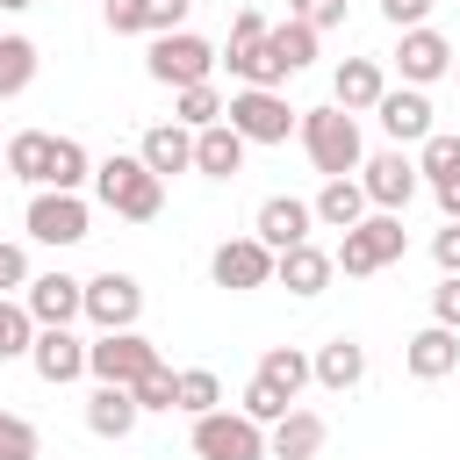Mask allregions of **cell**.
<instances>
[{
    "instance_id": "cell-17",
    "label": "cell",
    "mask_w": 460,
    "mask_h": 460,
    "mask_svg": "<svg viewBox=\"0 0 460 460\" xmlns=\"http://www.w3.org/2000/svg\"><path fill=\"white\" fill-rule=\"evenodd\" d=\"M374 115H381V129H388L395 144H424V137H431V101H424V86H388V93L374 101Z\"/></svg>"
},
{
    "instance_id": "cell-18",
    "label": "cell",
    "mask_w": 460,
    "mask_h": 460,
    "mask_svg": "<svg viewBox=\"0 0 460 460\" xmlns=\"http://www.w3.org/2000/svg\"><path fill=\"white\" fill-rule=\"evenodd\" d=\"M244 137L230 129V122H208V129H194V172L201 180H237L244 172Z\"/></svg>"
},
{
    "instance_id": "cell-42",
    "label": "cell",
    "mask_w": 460,
    "mask_h": 460,
    "mask_svg": "<svg viewBox=\"0 0 460 460\" xmlns=\"http://www.w3.org/2000/svg\"><path fill=\"white\" fill-rule=\"evenodd\" d=\"M431 259H438V273H460V223H446L431 237Z\"/></svg>"
},
{
    "instance_id": "cell-19",
    "label": "cell",
    "mask_w": 460,
    "mask_h": 460,
    "mask_svg": "<svg viewBox=\"0 0 460 460\" xmlns=\"http://www.w3.org/2000/svg\"><path fill=\"white\" fill-rule=\"evenodd\" d=\"M331 273H338V266H331V252H323L316 237L273 259V280H280L288 295H302V302H309V295H323V288H331Z\"/></svg>"
},
{
    "instance_id": "cell-2",
    "label": "cell",
    "mask_w": 460,
    "mask_h": 460,
    "mask_svg": "<svg viewBox=\"0 0 460 460\" xmlns=\"http://www.w3.org/2000/svg\"><path fill=\"white\" fill-rule=\"evenodd\" d=\"M93 194H101V208L122 216V223H151V216L165 208V180H158L144 158H122V151L93 165Z\"/></svg>"
},
{
    "instance_id": "cell-21",
    "label": "cell",
    "mask_w": 460,
    "mask_h": 460,
    "mask_svg": "<svg viewBox=\"0 0 460 460\" xmlns=\"http://www.w3.org/2000/svg\"><path fill=\"white\" fill-rule=\"evenodd\" d=\"M266 14L259 7H237V22H230V72L244 79V86H259L266 79Z\"/></svg>"
},
{
    "instance_id": "cell-29",
    "label": "cell",
    "mask_w": 460,
    "mask_h": 460,
    "mask_svg": "<svg viewBox=\"0 0 460 460\" xmlns=\"http://www.w3.org/2000/svg\"><path fill=\"white\" fill-rule=\"evenodd\" d=\"M172 410H187V417L223 410V381H216L208 367H180V374H172Z\"/></svg>"
},
{
    "instance_id": "cell-47",
    "label": "cell",
    "mask_w": 460,
    "mask_h": 460,
    "mask_svg": "<svg viewBox=\"0 0 460 460\" xmlns=\"http://www.w3.org/2000/svg\"><path fill=\"white\" fill-rule=\"evenodd\" d=\"M0 180H7V151H0Z\"/></svg>"
},
{
    "instance_id": "cell-30",
    "label": "cell",
    "mask_w": 460,
    "mask_h": 460,
    "mask_svg": "<svg viewBox=\"0 0 460 460\" xmlns=\"http://www.w3.org/2000/svg\"><path fill=\"white\" fill-rule=\"evenodd\" d=\"M172 122H180V129H208V122H223V93H216V79L180 86V93H172Z\"/></svg>"
},
{
    "instance_id": "cell-34",
    "label": "cell",
    "mask_w": 460,
    "mask_h": 460,
    "mask_svg": "<svg viewBox=\"0 0 460 460\" xmlns=\"http://www.w3.org/2000/svg\"><path fill=\"white\" fill-rule=\"evenodd\" d=\"M29 345H36L29 309H22L14 295H0V359H29Z\"/></svg>"
},
{
    "instance_id": "cell-45",
    "label": "cell",
    "mask_w": 460,
    "mask_h": 460,
    "mask_svg": "<svg viewBox=\"0 0 460 460\" xmlns=\"http://www.w3.org/2000/svg\"><path fill=\"white\" fill-rule=\"evenodd\" d=\"M431 194H438V208H446V223H460V172H453V180H438Z\"/></svg>"
},
{
    "instance_id": "cell-35",
    "label": "cell",
    "mask_w": 460,
    "mask_h": 460,
    "mask_svg": "<svg viewBox=\"0 0 460 460\" xmlns=\"http://www.w3.org/2000/svg\"><path fill=\"white\" fill-rule=\"evenodd\" d=\"M237 410H244V417H252V424H259V431H266V424H280V417H288V410H295V402H288V395H280V388H266V381H259V374H252V388H244V402H237Z\"/></svg>"
},
{
    "instance_id": "cell-1",
    "label": "cell",
    "mask_w": 460,
    "mask_h": 460,
    "mask_svg": "<svg viewBox=\"0 0 460 460\" xmlns=\"http://www.w3.org/2000/svg\"><path fill=\"white\" fill-rule=\"evenodd\" d=\"M295 137H302V151H309V165H316L323 180H352L359 158H367V144H359V115H345V108H302Z\"/></svg>"
},
{
    "instance_id": "cell-25",
    "label": "cell",
    "mask_w": 460,
    "mask_h": 460,
    "mask_svg": "<svg viewBox=\"0 0 460 460\" xmlns=\"http://www.w3.org/2000/svg\"><path fill=\"white\" fill-rule=\"evenodd\" d=\"M137 158L165 180V172H187L194 165V129H180V122H151L144 129V144H137Z\"/></svg>"
},
{
    "instance_id": "cell-22",
    "label": "cell",
    "mask_w": 460,
    "mask_h": 460,
    "mask_svg": "<svg viewBox=\"0 0 460 460\" xmlns=\"http://www.w3.org/2000/svg\"><path fill=\"white\" fill-rule=\"evenodd\" d=\"M29 367H36L50 388H65V381H79V374H86V345H79L72 331H36V345H29Z\"/></svg>"
},
{
    "instance_id": "cell-41",
    "label": "cell",
    "mask_w": 460,
    "mask_h": 460,
    "mask_svg": "<svg viewBox=\"0 0 460 460\" xmlns=\"http://www.w3.org/2000/svg\"><path fill=\"white\" fill-rule=\"evenodd\" d=\"M14 288H29V252L0 244V295H14Z\"/></svg>"
},
{
    "instance_id": "cell-31",
    "label": "cell",
    "mask_w": 460,
    "mask_h": 460,
    "mask_svg": "<svg viewBox=\"0 0 460 460\" xmlns=\"http://www.w3.org/2000/svg\"><path fill=\"white\" fill-rule=\"evenodd\" d=\"M86 180H93L86 144H79V137H58V144H50V187H58V194H79Z\"/></svg>"
},
{
    "instance_id": "cell-8",
    "label": "cell",
    "mask_w": 460,
    "mask_h": 460,
    "mask_svg": "<svg viewBox=\"0 0 460 460\" xmlns=\"http://www.w3.org/2000/svg\"><path fill=\"white\" fill-rule=\"evenodd\" d=\"M79 316H86L93 331H137V316H144V288H137V273H115V266L93 273Z\"/></svg>"
},
{
    "instance_id": "cell-11",
    "label": "cell",
    "mask_w": 460,
    "mask_h": 460,
    "mask_svg": "<svg viewBox=\"0 0 460 460\" xmlns=\"http://www.w3.org/2000/svg\"><path fill=\"white\" fill-rule=\"evenodd\" d=\"M208 280L230 288V295H252V288H273V252L259 237H223L208 252Z\"/></svg>"
},
{
    "instance_id": "cell-32",
    "label": "cell",
    "mask_w": 460,
    "mask_h": 460,
    "mask_svg": "<svg viewBox=\"0 0 460 460\" xmlns=\"http://www.w3.org/2000/svg\"><path fill=\"white\" fill-rule=\"evenodd\" d=\"M36 79V43L29 36H0V101H14Z\"/></svg>"
},
{
    "instance_id": "cell-4",
    "label": "cell",
    "mask_w": 460,
    "mask_h": 460,
    "mask_svg": "<svg viewBox=\"0 0 460 460\" xmlns=\"http://www.w3.org/2000/svg\"><path fill=\"white\" fill-rule=\"evenodd\" d=\"M223 122L244 144H288V129L302 122V108H288V93H273V86H237L223 101Z\"/></svg>"
},
{
    "instance_id": "cell-36",
    "label": "cell",
    "mask_w": 460,
    "mask_h": 460,
    "mask_svg": "<svg viewBox=\"0 0 460 460\" xmlns=\"http://www.w3.org/2000/svg\"><path fill=\"white\" fill-rule=\"evenodd\" d=\"M115 36H151V0H101Z\"/></svg>"
},
{
    "instance_id": "cell-9",
    "label": "cell",
    "mask_w": 460,
    "mask_h": 460,
    "mask_svg": "<svg viewBox=\"0 0 460 460\" xmlns=\"http://www.w3.org/2000/svg\"><path fill=\"white\" fill-rule=\"evenodd\" d=\"M194 453L201 460H266V431L244 410H208V417H194Z\"/></svg>"
},
{
    "instance_id": "cell-46",
    "label": "cell",
    "mask_w": 460,
    "mask_h": 460,
    "mask_svg": "<svg viewBox=\"0 0 460 460\" xmlns=\"http://www.w3.org/2000/svg\"><path fill=\"white\" fill-rule=\"evenodd\" d=\"M0 7H7V14H22V7H36V0H0Z\"/></svg>"
},
{
    "instance_id": "cell-3",
    "label": "cell",
    "mask_w": 460,
    "mask_h": 460,
    "mask_svg": "<svg viewBox=\"0 0 460 460\" xmlns=\"http://www.w3.org/2000/svg\"><path fill=\"white\" fill-rule=\"evenodd\" d=\"M402 244H410V237H402V216H381V208H374L367 223H352V230L338 237L331 266H338V273H352V280H367V273L395 266V259H402Z\"/></svg>"
},
{
    "instance_id": "cell-24",
    "label": "cell",
    "mask_w": 460,
    "mask_h": 460,
    "mask_svg": "<svg viewBox=\"0 0 460 460\" xmlns=\"http://www.w3.org/2000/svg\"><path fill=\"white\" fill-rule=\"evenodd\" d=\"M137 395L129 388H108V381H93V395H86V431L93 438H129L137 431Z\"/></svg>"
},
{
    "instance_id": "cell-16",
    "label": "cell",
    "mask_w": 460,
    "mask_h": 460,
    "mask_svg": "<svg viewBox=\"0 0 460 460\" xmlns=\"http://www.w3.org/2000/svg\"><path fill=\"white\" fill-rule=\"evenodd\" d=\"M381 93H388V72H381V58H345V65L331 72V108H345V115H367Z\"/></svg>"
},
{
    "instance_id": "cell-5",
    "label": "cell",
    "mask_w": 460,
    "mask_h": 460,
    "mask_svg": "<svg viewBox=\"0 0 460 460\" xmlns=\"http://www.w3.org/2000/svg\"><path fill=\"white\" fill-rule=\"evenodd\" d=\"M165 359H158V345L144 338V331H101L93 345H86V374L93 381H108V388H137L144 374H158Z\"/></svg>"
},
{
    "instance_id": "cell-23",
    "label": "cell",
    "mask_w": 460,
    "mask_h": 460,
    "mask_svg": "<svg viewBox=\"0 0 460 460\" xmlns=\"http://www.w3.org/2000/svg\"><path fill=\"white\" fill-rule=\"evenodd\" d=\"M323 453V417L316 410H288L280 424H266V460H316Z\"/></svg>"
},
{
    "instance_id": "cell-10",
    "label": "cell",
    "mask_w": 460,
    "mask_h": 460,
    "mask_svg": "<svg viewBox=\"0 0 460 460\" xmlns=\"http://www.w3.org/2000/svg\"><path fill=\"white\" fill-rule=\"evenodd\" d=\"M22 223H29V237H36V244H58V252H65V244H79V237H86V223H93V216H86V201H79V194L36 187Z\"/></svg>"
},
{
    "instance_id": "cell-28",
    "label": "cell",
    "mask_w": 460,
    "mask_h": 460,
    "mask_svg": "<svg viewBox=\"0 0 460 460\" xmlns=\"http://www.w3.org/2000/svg\"><path fill=\"white\" fill-rule=\"evenodd\" d=\"M259 381L295 402V395L309 388V352H302V345H266V352H259Z\"/></svg>"
},
{
    "instance_id": "cell-33",
    "label": "cell",
    "mask_w": 460,
    "mask_h": 460,
    "mask_svg": "<svg viewBox=\"0 0 460 460\" xmlns=\"http://www.w3.org/2000/svg\"><path fill=\"white\" fill-rule=\"evenodd\" d=\"M453 172H460V137L431 129V137H424V151H417V180H431V187H438V180H453Z\"/></svg>"
},
{
    "instance_id": "cell-44",
    "label": "cell",
    "mask_w": 460,
    "mask_h": 460,
    "mask_svg": "<svg viewBox=\"0 0 460 460\" xmlns=\"http://www.w3.org/2000/svg\"><path fill=\"white\" fill-rule=\"evenodd\" d=\"M381 14H388L395 29H424V14H431V0H381Z\"/></svg>"
},
{
    "instance_id": "cell-26",
    "label": "cell",
    "mask_w": 460,
    "mask_h": 460,
    "mask_svg": "<svg viewBox=\"0 0 460 460\" xmlns=\"http://www.w3.org/2000/svg\"><path fill=\"white\" fill-rule=\"evenodd\" d=\"M309 216H316L323 230H352V223H367L374 208H367V194H359V180H323V194L309 201Z\"/></svg>"
},
{
    "instance_id": "cell-14",
    "label": "cell",
    "mask_w": 460,
    "mask_h": 460,
    "mask_svg": "<svg viewBox=\"0 0 460 460\" xmlns=\"http://www.w3.org/2000/svg\"><path fill=\"white\" fill-rule=\"evenodd\" d=\"M395 72H402V86H431V79H446L453 72V43L424 22V29H402V43H395Z\"/></svg>"
},
{
    "instance_id": "cell-13",
    "label": "cell",
    "mask_w": 460,
    "mask_h": 460,
    "mask_svg": "<svg viewBox=\"0 0 460 460\" xmlns=\"http://www.w3.org/2000/svg\"><path fill=\"white\" fill-rule=\"evenodd\" d=\"M79 302H86V280H72V273H36L29 295H22V309H29L36 331H72Z\"/></svg>"
},
{
    "instance_id": "cell-38",
    "label": "cell",
    "mask_w": 460,
    "mask_h": 460,
    "mask_svg": "<svg viewBox=\"0 0 460 460\" xmlns=\"http://www.w3.org/2000/svg\"><path fill=\"white\" fill-rule=\"evenodd\" d=\"M288 14H295L302 29H316V36H323V29H338V22H345V0H288Z\"/></svg>"
},
{
    "instance_id": "cell-7",
    "label": "cell",
    "mask_w": 460,
    "mask_h": 460,
    "mask_svg": "<svg viewBox=\"0 0 460 460\" xmlns=\"http://www.w3.org/2000/svg\"><path fill=\"white\" fill-rule=\"evenodd\" d=\"M417 158H402V151H374V158H359V194H367V208H381V216H402L410 201H417Z\"/></svg>"
},
{
    "instance_id": "cell-15",
    "label": "cell",
    "mask_w": 460,
    "mask_h": 460,
    "mask_svg": "<svg viewBox=\"0 0 460 460\" xmlns=\"http://www.w3.org/2000/svg\"><path fill=\"white\" fill-rule=\"evenodd\" d=\"M309 381H316V388H331V395L359 388V381H367V345H359V338H345V331H338V338H323V345L309 352Z\"/></svg>"
},
{
    "instance_id": "cell-12",
    "label": "cell",
    "mask_w": 460,
    "mask_h": 460,
    "mask_svg": "<svg viewBox=\"0 0 460 460\" xmlns=\"http://www.w3.org/2000/svg\"><path fill=\"white\" fill-rule=\"evenodd\" d=\"M309 230H316V216H309V201H295V194H266L259 216H252V237H259L273 259L295 252V244H309Z\"/></svg>"
},
{
    "instance_id": "cell-43",
    "label": "cell",
    "mask_w": 460,
    "mask_h": 460,
    "mask_svg": "<svg viewBox=\"0 0 460 460\" xmlns=\"http://www.w3.org/2000/svg\"><path fill=\"white\" fill-rule=\"evenodd\" d=\"M187 7H194V0H151V36H172V29L187 22Z\"/></svg>"
},
{
    "instance_id": "cell-39",
    "label": "cell",
    "mask_w": 460,
    "mask_h": 460,
    "mask_svg": "<svg viewBox=\"0 0 460 460\" xmlns=\"http://www.w3.org/2000/svg\"><path fill=\"white\" fill-rule=\"evenodd\" d=\"M129 395H137V410H172V367H158V374H144V381H137Z\"/></svg>"
},
{
    "instance_id": "cell-27",
    "label": "cell",
    "mask_w": 460,
    "mask_h": 460,
    "mask_svg": "<svg viewBox=\"0 0 460 460\" xmlns=\"http://www.w3.org/2000/svg\"><path fill=\"white\" fill-rule=\"evenodd\" d=\"M50 129H22L7 137V180H29V187H50Z\"/></svg>"
},
{
    "instance_id": "cell-48",
    "label": "cell",
    "mask_w": 460,
    "mask_h": 460,
    "mask_svg": "<svg viewBox=\"0 0 460 460\" xmlns=\"http://www.w3.org/2000/svg\"><path fill=\"white\" fill-rule=\"evenodd\" d=\"M453 79H460V50H453Z\"/></svg>"
},
{
    "instance_id": "cell-6",
    "label": "cell",
    "mask_w": 460,
    "mask_h": 460,
    "mask_svg": "<svg viewBox=\"0 0 460 460\" xmlns=\"http://www.w3.org/2000/svg\"><path fill=\"white\" fill-rule=\"evenodd\" d=\"M144 72L158 79V86H201L208 72H216V43L208 36H194V29H172V36H151V58H144Z\"/></svg>"
},
{
    "instance_id": "cell-40",
    "label": "cell",
    "mask_w": 460,
    "mask_h": 460,
    "mask_svg": "<svg viewBox=\"0 0 460 460\" xmlns=\"http://www.w3.org/2000/svg\"><path fill=\"white\" fill-rule=\"evenodd\" d=\"M431 323H446V331H460V273H446V280L431 288Z\"/></svg>"
},
{
    "instance_id": "cell-37",
    "label": "cell",
    "mask_w": 460,
    "mask_h": 460,
    "mask_svg": "<svg viewBox=\"0 0 460 460\" xmlns=\"http://www.w3.org/2000/svg\"><path fill=\"white\" fill-rule=\"evenodd\" d=\"M0 460H36V424L0 410Z\"/></svg>"
},
{
    "instance_id": "cell-20",
    "label": "cell",
    "mask_w": 460,
    "mask_h": 460,
    "mask_svg": "<svg viewBox=\"0 0 460 460\" xmlns=\"http://www.w3.org/2000/svg\"><path fill=\"white\" fill-rule=\"evenodd\" d=\"M402 367H410L417 381H446V374L460 367V331H446V323H424V331L402 345Z\"/></svg>"
}]
</instances>
